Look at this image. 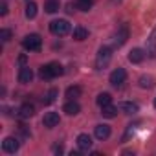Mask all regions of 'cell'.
I'll use <instances>...</instances> for the list:
<instances>
[{
	"instance_id": "44dd1931",
	"label": "cell",
	"mask_w": 156,
	"mask_h": 156,
	"mask_svg": "<svg viewBox=\"0 0 156 156\" xmlns=\"http://www.w3.org/2000/svg\"><path fill=\"white\" fill-rule=\"evenodd\" d=\"M94 6V0H75V8L79 11H88Z\"/></svg>"
},
{
	"instance_id": "83f0119b",
	"label": "cell",
	"mask_w": 156,
	"mask_h": 156,
	"mask_svg": "<svg viewBox=\"0 0 156 156\" xmlns=\"http://www.w3.org/2000/svg\"><path fill=\"white\" fill-rule=\"evenodd\" d=\"M154 107H156V99H154Z\"/></svg>"
},
{
	"instance_id": "3957f363",
	"label": "cell",
	"mask_w": 156,
	"mask_h": 156,
	"mask_svg": "<svg viewBox=\"0 0 156 156\" xmlns=\"http://www.w3.org/2000/svg\"><path fill=\"white\" fill-rule=\"evenodd\" d=\"M50 31L57 37H64L66 33H70V24L68 20L64 19H59V20H51L50 22Z\"/></svg>"
},
{
	"instance_id": "30bf717a",
	"label": "cell",
	"mask_w": 156,
	"mask_h": 156,
	"mask_svg": "<svg viewBox=\"0 0 156 156\" xmlns=\"http://www.w3.org/2000/svg\"><path fill=\"white\" fill-rule=\"evenodd\" d=\"M77 147H79L81 151H90V147H92V138L88 136V134H79L77 136Z\"/></svg>"
},
{
	"instance_id": "7402d4cb",
	"label": "cell",
	"mask_w": 156,
	"mask_h": 156,
	"mask_svg": "<svg viewBox=\"0 0 156 156\" xmlns=\"http://www.w3.org/2000/svg\"><path fill=\"white\" fill-rule=\"evenodd\" d=\"M37 17V4L35 2H28L26 6V19H35Z\"/></svg>"
},
{
	"instance_id": "277c9868",
	"label": "cell",
	"mask_w": 156,
	"mask_h": 156,
	"mask_svg": "<svg viewBox=\"0 0 156 156\" xmlns=\"http://www.w3.org/2000/svg\"><path fill=\"white\" fill-rule=\"evenodd\" d=\"M112 59V48L108 46H101L99 51H98V59H96V68L98 70H103Z\"/></svg>"
},
{
	"instance_id": "9a60e30c",
	"label": "cell",
	"mask_w": 156,
	"mask_h": 156,
	"mask_svg": "<svg viewBox=\"0 0 156 156\" xmlns=\"http://www.w3.org/2000/svg\"><path fill=\"white\" fill-rule=\"evenodd\" d=\"M119 108H121L125 114H136V112L140 110V107H138L136 103H132V101H125V103H121Z\"/></svg>"
},
{
	"instance_id": "484cf974",
	"label": "cell",
	"mask_w": 156,
	"mask_h": 156,
	"mask_svg": "<svg viewBox=\"0 0 156 156\" xmlns=\"http://www.w3.org/2000/svg\"><path fill=\"white\" fill-rule=\"evenodd\" d=\"M0 15H8V4L6 2H2V4H0Z\"/></svg>"
},
{
	"instance_id": "5b68a950",
	"label": "cell",
	"mask_w": 156,
	"mask_h": 156,
	"mask_svg": "<svg viewBox=\"0 0 156 156\" xmlns=\"http://www.w3.org/2000/svg\"><path fill=\"white\" fill-rule=\"evenodd\" d=\"M114 46H123L125 42H127V39H129V26L127 24H123V26H119L118 30H116V33H114Z\"/></svg>"
},
{
	"instance_id": "4316f807",
	"label": "cell",
	"mask_w": 156,
	"mask_h": 156,
	"mask_svg": "<svg viewBox=\"0 0 156 156\" xmlns=\"http://www.w3.org/2000/svg\"><path fill=\"white\" fill-rule=\"evenodd\" d=\"M53 152H62V147H61V145H55V147H53Z\"/></svg>"
},
{
	"instance_id": "ba28073f",
	"label": "cell",
	"mask_w": 156,
	"mask_h": 156,
	"mask_svg": "<svg viewBox=\"0 0 156 156\" xmlns=\"http://www.w3.org/2000/svg\"><path fill=\"white\" fill-rule=\"evenodd\" d=\"M59 114L57 112H46L44 114V118H42V125L44 127H48V129H53V127H57L59 125Z\"/></svg>"
},
{
	"instance_id": "603a6c76",
	"label": "cell",
	"mask_w": 156,
	"mask_h": 156,
	"mask_svg": "<svg viewBox=\"0 0 156 156\" xmlns=\"http://www.w3.org/2000/svg\"><path fill=\"white\" fill-rule=\"evenodd\" d=\"M140 87L141 88H151L152 87V77L151 75H141L140 77Z\"/></svg>"
},
{
	"instance_id": "e0dca14e",
	"label": "cell",
	"mask_w": 156,
	"mask_h": 156,
	"mask_svg": "<svg viewBox=\"0 0 156 156\" xmlns=\"http://www.w3.org/2000/svg\"><path fill=\"white\" fill-rule=\"evenodd\" d=\"M73 39L75 41H85L87 37H88V30H85L83 26H77V28H73Z\"/></svg>"
},
{
	"instance_id": "9c48e42d",
	"label": "cell",
	"mask_w": 156,
	"mask_h": 156,
	"mask_svg": "<svg viewBox=\"0 0 156 156\" xmlns=\"http://www.w3.org/2000/svg\"><path fill=\"white\" fill-rule=\"evenodd\" d=\"M31 79H33V70L30 66H22L19 72V81L22 85H28V83H31Z\"/></svg>"
},
{
	"instance_id": "ffe728a7",
	"label": "cell",
	"mask_w": 156,
	"mask_h": 156,
	"mask_svg": "<svg viewBox=\"0 0 156 156\" xmlns=\"http://www.w3.org/2000/svg\"><path fill=\"white\" fill-rule=\"evenodd\" d=\"M44 11L46 13H57L59 11V0H46L44 2Z\"/></svg>"
},
{
	"instance_id": "d4e9b609",
	"label": "cell",
	"mask_w": 156,
	"mask_h": 156,
	"mask_svg": "<svg viewBox=\"0 0 156 156\" xmlns=\"http://www.w3.org/2000/svg\"><path fill=\"white\" fill-rule=\"evenodd\" d=\"M0 39H2V42H8L11 39V31L9 30H0Z\"/></svg>"
},
{
	"instance_id": "52a82bcc",
	"label": "cell",
	"mask_w": 156,
	"mask_h": 156,
	"mask_svg": "<svg viewBox=\"0 0 156 156\" xmlns=\"http://www.w3.org/2000/svg\"><path fill=\"white\" fill-rule=\"evenodd\" d=\"M19 147H20V143H19V140L13 138V136H8V138H4V141H2V149H4L8 154H15V152L19 151Z\"/></svg>"
},
{
	"instance_id": "8992f818",
	"label": "cell",
	"mask_w": 156,
	"mask_h": 156,
	"mask_svg": "<svg viewBox=\"0 0 156 156\" xmlns=\"http://www.w3.org/2000/svg\"><path fill=\"white\" fill-rule=\"evenodd\" d=\"M110 85H114V87H121L125 81H127V72H125V68H116L112 73H110Z\"/></svg>"
},
{
	"instance_id": "6da1fadb",
	"label": "cell",
	"mask_w": 156,
	"mask_h": 156,
	"mask_svg": "<svg viewBox=\"0 0 156 156\" xmlns=\"http://www.w3.org/2000/svg\"><path fill=\"white\" fill-rule=\"evenodd\" d=\"M62 73H64V70L59 62H48V64L41 66V77L42 79H53V77H59Z\"/></svg>"
},
{
	"instance_id": "7a4b0ae2",
	"label": "cell",
	"mask_w": 156,
	"mask_h": 156,
	"mask_svg": "<svg viewBox=\"0 0 156 156\" xmlns=\"http://www.w3.org/2000/svg\"><path fill=\"white\" fill-rule=\"evenodd\" d=\"M22 46H24V50H28V51H39V50L42 48V39H41V35H37V33H30V35L24 37Z\"/></svg>"
},
{
	"instance_id": "ac0fdd59",
	"label": "cell",
	"mask_w": 156,
	"mask_h": 156,
	"mask_svg": "<svg viewBox=\"0 0 156 156\" xmlns=\"http://www.w3.org/2000/svg\"><path fill=\"white\" fill-rule=\"evenodd\" d=\"M66 98H68V99H77V98H81V87H77V85L68 87V88H66Z\"/></svg>"
},
{
	"instance_id": "8fae6325",
	"label": "cell",
	"mask_w": 156,
	"mask_h": 156,
	"mask_svg": "<svg viewBox=\"0 0 156 156\" xmlns=\"http://www.w3.org/2000/svg\"><path fill=\"white\" fill-rule=\"evenodd\" d=\"M62 110H64L68 116H75V114H79L81 107H79V103H77L75 99H68V103L62 107Z\"/></svg>"
},
{
	"instance_id": "7c38bea8",
	"label": "cell",
	"mask_w": 156,
	"mask_h": 156,
	"mask_svg": "<svg viewBox=\"0 0 156 156\" xmlns=\"http://www.w3.org/2000/svg\"><path fill=\"white\" fill-rule=\"evenodd\" d=\"M94 134H96V138L98 140H107L108 136H110V127L108 125H105V123H101V125H96V130H94Z\"/></svg>"
},
{
	"instance_id": "2e32d148",
	"label": "cell",
	"mask_w": 156,
	"mask_h": 156,
	"mask_svg": "<svg viewBox=\"0 0 156 156\" xmlns=\"http://www.w3.org/2000/svg\"><path fill=\"white\" fill-rule=\"evenodd\" d=\"M101 114H103V118H116L118 116V107H114L112 103L110 105H107V107H101Z\"/></svg>"
},
{
	"instance_id": "cb8c5ba5",
	"label": "cell",
	"mask_w": 156,
	"mask_h": 156,
	"mask_svg": "<svg viewBox=\"0 0 156 156\" xmlns=\"http://www.w3.org/2000/svg\"><path fill=\"white\" fill-rule=\"evenodd\" d=\"M57 94H59V92H57V88H51V90L48 92V96H46V99H44V103H46V105H50V103H53V101H55V98H57Z\"/></svg>"
},
{
	"instance_id": "d6986e66",
	"label": "cell",
	"mask_w": 156,
	"mask_h": 156,
	"mask_svg": "<svg viewBox=\"0 0 156 156\" xmlns=\"http://www.w3.org/2000/svg\"><path fill=\"white\" fill-rule=\"evenodd\" d=\"M96 103H98L99 107H107V105H110V103H112V96H110L108 92H101V94L98 96Z\"/></svg>"
},
{
	"instance_id": "5bb4252c",
	"label": "cell",
	"mask_w": 156,
	"mask_h": 156,
	"mask_svg": "<svg viewBox=\"0 0 156 156\" xmlns=\"http://www.w3.org/2000/svg\"><path fill=\"white\" fill-rule=\"evenodd\" d=\"M35 114V108H33V105H30V103H24L20 108H19V116L22 118V119H28V118H31Z\"/></svg>"
},
{
	"instance_id": "4fadbf2b",
	"label": "cell",
	"mask_w": 156,
	"mask_h": 156,
	"mask_svg": "<svg viewBox=\"0 0 156 156\" xmlns=\"http://www.w3.org/2000/svg\"><path fill=\"white\" fill-rule=\"evenodd\" d=\"M143 59H145V51H143L141 48H134V50L129 51V61H130V62L138 64V62H141Z\"/></svg>"
}]
</instances>
